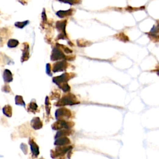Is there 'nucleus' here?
<instances>
[{
  "instance_id": "1",
  "label": "nucleus",
  "mask_w": 159,
  "mask_h": 159,
  "mask_svg": "<svg viewBox=\"0 0 159 159\" xmlns=\"http://www.w3.org/2000/svg\"><path fill=\"white\" fill-rule=\"evenodd\" d=\"M76 75L74 73H64L60 76L53 78V81L56 83L60 88L64 91H69L70 88L67 82L71 78H73Z\"/></svg>"
},
{
  "instance_id": "2",
  "label": "nucleus",
  "mask_w": 159,
  "mask_h": 159,
  "mask_svg": "<svg viewBox=\"0 0 159 159\" xmlns=\"http://www.w3.org/2000/svg\"><path fill=\"white\" fill-rule=\"evenodd\" d=\"M67 59V57L64 55L63 52L60 49L59 47H54L53 49V50L52 52L51 55V60L53 61L58 60L60 59Z\"/></svg>"
},
{
  "instance_id": "3",
  "label": "nucleus",
  "mask_w": 159,
  "mask_h": 159,
  "mask_svg": "<svg viewBox=\"0 0 159 159\" xmlns=\"http://www.w3.org/2000/svg\"><path fill=\"white\" fill-rule=\"evenodd\" d=\"M68 67V63L65 60H62L57 62L53 65L52 67V70L54 73L63 72L67 69Z\"/></svg>"
},
{
  "instance_id": "4",
  "label": "nucleus",
  "mask_w": 159,
  "mask_h": 159,
  "mask_svg": "<svg viewBox=\"0 0 159 159\" xmlns=\"http://www.w3.org/2000/svg\"><path fill=\"white\" fill-rule=\"evenodd\" d=\"M149 37L154 42L159 41V23H157V26H154L149 32Z\"/></svg>"
},
{
  "instance_id": "5",
  "label": "nucleus",
  "mask_w": 159,
  "mask_h": 159,
  "mask_svg": "<svg viewBox=\"0 0 159 159\" xmlns=\"http://www.w3.org/2000/svg\"><path fill=\"white\" fill-rule=\"evenodd\" d=\"M66 25H67V21H58L57 22L56 24V26H57V30L60 32V34L59 36V38L60 39H63L64 37H67L66 36V32H65V27H66Z\"/></svg>"
},
{
  "instance_id": "6",
  "label": "nucleus",
  "mask_w": 159,
  "mask_h": 159,
  "mask_svg": "<svg viewBox=\"0 0 159 159\" xmlns=\"http://www.w3.org/2000/svg\"><path fill=\"white\" fill-rule=\"evenodd\" d=\"M29 58V44L27 43L23 44V55L21 58V62H24L27 60Z\"/></svg>"
},
{
  "instance_id": "7",
  "label": "nucleus",
  "mask_w": 159,
  "mask_h": 159,
  "mask_svg": "<svg viewBox=\"0 0 159 159\" xmlns=\"http://www.w3.org/2000/svg\"><path fill=\"white\" fill-rule=\"evenodd\" d=\"M3 79L6 83H9L13 81V74L9 70L6 69L3 72Z\"/></svg>"
},
{
  "instance_id": "8",
  "label": "nucleus",
  "mask_w": 159,
  "mask_h": 159,
  "mask_svg": "<svg viewBox=\"0 0 159 159\" xmlns=\"http://www.w3.org/2000/svg\"><path fill=\"white\" fill-rule=\"evenodd\" d=\"M73 9H68L67 11H59L57 13V15L60 18H64L65 17L71 16L73 14Z\"/></svg>"
},
{
  "instance_id": "9",
  "label": "nucleus",
  "mask_w": 159,
  "mask_h": 159,
  "mask_svg": "<svg viewBox=\"0 0 159 159\" xmlns=\"http://www.w3.org/2000/svg\"><path fill=\"white\" fill-rule=\"evenodd\" d=\"M116 38L121 41H123V42H128L129 41L128 37L126 36V35L124 33V32H119V33H117V34H116Z\"/></svg>"
},
{
  "instance_id": "10",
  "label": "nucleus",
  "mask_w": 159,
  "mask_h": 159,
  "mask_svg": "<svg viewBox=\"0 0 159 159\" xmlns=\"http://www.w3.org/2000/svg\"><path fill=\"white\" fill-rule=\"evenodd\" d=\"M19 45V41L16 39H10L8 42V46L9 48H14Z\"/></svg>"
},
{
  "instance_id": "11",
  "label": "nucleus",
  "mask_w": 159,
  "mask_h": 159,
  "mask_svg": "<svg viewBox=\"0 0 159 159\" xmlns=\"http://www.w3.org/2000/svg\"><path fill=\"white\" fill-rule=\"evenodd\" d=\"M59 2L64 3H68L70 5H75V4H79L81 3V0H59Z\"/></svg>"
},
{
  "instance_id": "12",
  "label": "nucleus",
  "mask_w": 159,
  "mask_h": 159,
  "mask_svg": "<svg viewBox=\"0 0 159 159\" xmlns=\"http://www.w3.org/2000/svg\"><path fill=\"white\" fill-rule=\"evenodd\" d=\"M29 24V21H26L24 22H17L15 23V26L18 28H23L27 24Z\"/></svg>"
},
{
  "instance_id": "13",
  "label": "nucleus",
  "mask_w": 159,
  "mask_h": 159,
  "mask_svg": "<svg viewBox=\"0 0 159 159\" xmlns=\"http://www.w3.org/2000/svg\"><path fill=\"white\" fill-rule=\"evenodd\" d=\"M52 67H51V65L50 63H47V65H46V72H47V74H48L49 76H52Z\"/></svg>"
},
{
  "instance_id": "14",
  "label": "nucleus",
  "mask_w": 159,
  "mask_h": 159,
  "mask_svg": "<svg viewBox=\"0 0 159 159\" xmlns=\"http://www.w3.org/2000/svg\"><path fill=\"white\" fill-rule=\"evenodd\" d=\"M157 74H158V75H159V70L157 71Z\"/></svg>"
}]
</instances>
